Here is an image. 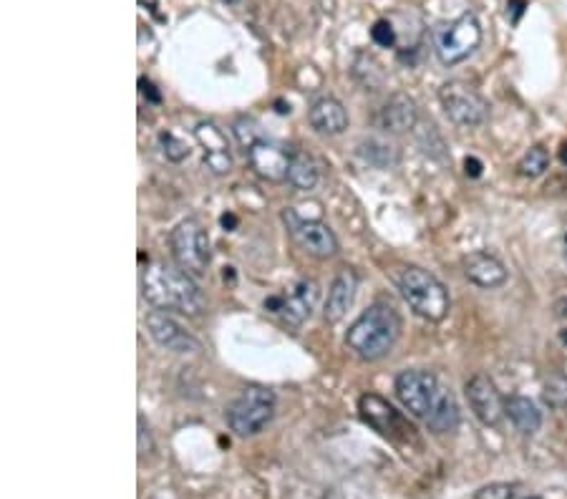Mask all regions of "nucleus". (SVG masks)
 <instances>
[{
    "label": "nucleus",
    "instance_id": "f257e3e1",
    "mask_svg": "<svg viewBox=\"0 0 567 499\" xmlns=\"http://www.w3.org/2000/svg\"><path fill=\"white\" fill-rule=\"evenodd\" d=\"M142 293L159 310H177L184 316H200L205 310L195 278L164 260H154L142 270Z\"/></svg>",
    "mask_w": 567,
    "mask_h": 499
},
{
    "label": "nucleus",
    "instance_id": "f03ea898",
    "mask_svg": "<svg viewBox=\"0 0 567 499\" xmlns=\"http://www.w3.org/2000/svg\"><path fill=\"white\" fill-rule=\"evenodd\" d=\"M401 336V318L394 305L373 303L353 321L346 333V346L363 361H378L396 346Z\"/></svg>",
    "mask_w": 567,
    "mask_h": 499
},
{
    "label": "nucleus",
    "instance_id": "7ed1b4c3",
    "mask_svg": "<svg viewBox=\"0 0 567 499\" xmlns=\"http://www.w3.org/2000/svg\"><path fill=\"white\" fill-rule=\"evenodd\" d=\"M396 285L401 290V298L409 303V308L414 310L416 316L426 318L431 323H439L447 318L452 300H449L447 285L441 283L434 273L409 265L399 273Z\"/></svg>",
    "mask_w": 567,
    "mask_h": 499
},
{
    "label": "nucleus",
    "instance_id": "20e7f679",
    "mask_svg": "<svg viewBox=\"0 0 567 499\" xmlns=\"http://www.w3.org/2000/svg\"><path fill=\"white\" fill-rule=\"evenodd\" d=\"M482 43V26L474 13H462L449 23H441L434 31V51L444 66H457L467 61Z\"/></svg>",
    "mask_w": 567,
    "mask_h": 499
},
{
    "label": "nucleus",
    "instance_id": "39448f33",
    "mask_svg": "<svg viewBox=\"0 0 567 499\" xmlns=\"http://www.w3.org/2000/svg\"><path fill=\"white\" fill-rule=\"evenodd\" d=\"M275 394L265 386H247L227 406V424L237 436H255L273 421Z\"/></svg>",
    "mask_w": 567,
    "mask_h": 499
},
{
    "label": "nucleus",
    "instance_id": "423d86ee",
    "mask_svg": "<svg viewBox=\"0 0 567 499\" xmlns=\"http://www.w3.org/2000/svg\"><path fill=\"white\" fill-rule=\"evenodd\" d=\"M169 247L179 268L192 278H202L210 268V237L197 220H182L169 235Z\"/></svg>",
    "mask_w": 567,
    "mask_h": 499
},
{
    "label": "nucleus",
    "instance_id": "0eeeda50",
    "mask_svg": "<svg viewBox=\"0 0 567 499\" xmlns=\"http://www.w3.org/2000/svg\"><path fill=\"white\" fill-rule=\"evenodd\" d=\"M396 399L401 401L406 411L416 419H426L431 411L436 409V404L441 401V396L447 394V389H441L439 379H436L431 371H401L396 376Z\"/></svg>",
    "mask_w": 567,
    "mask_h": 499
},
{
    "label": "nucleus",
    "instance_id": "6e6552de",
    "mask_svg": "<svg viewBox=\"0 0 567 499\" xmlns=\"http://www.w3.org/2000/svg\"><path fill=\"white\" fill-rule=\"evenodd\" d=\"M441 109L457 127H479L489 116V106L477 91L464 81H449L439 89Z\"/></svg>",
    "mask_w": 567,
    "mask_h": 499
},
{
    "label": "nucleus",
    "instance_id": "1a4fd4ad",
    "mask_svg": "<svg viewBox=\"0 0 567 499\" xmlns=\"http://www.w3.org/2000/svg\"><path fill=\"white\" fill-rule=\"evenodd\" d=\"M315 300H318V283L310 278H300L280 295H270L265 300V310L275 313L288 326H303L313 316Z\"/></svg>",
    "mask_w": 567,
    "mask_h": 499
},
{
    "label": "nucleus",
    "instance_id": "9d476101",
    "mask_svg": "<svg viewBox=\"0 0 567 499\" xmlns=\"http://www.w3.org/2000/svg\"><path fill=\"white\" fill-rule=\"evenodd\" d=\"M283 220L300 250H305L308 255L318 260H328L338 253V240L326 222L303 220V217L295 215V210H285Z\"/></svg>",
    "mask_w": 567,
    "mask_h": 499
},
{
    "label": "nucleus",
    "instance_id": "9b49d317",
    "mask_svg": "<svg viewBox=\"0 0 567 499\" xmlns=\"http://www.w3.org/2000/svg\"><path fill=\"white\" fill-rule=\"evenodd\" d=\"M358 414L366 421L371 429H376L378 434L386 436V439H394V442H404L411 436V426L406 424L404 416L378 394H363L358 399Z\"/></svg>",
    "mask_w": 567,
    "mask_h": 499
},
{
    "label": "nucleus",
    "instance_id": "f8f14e48",
    "mask_svg": "<svg viewBox=\"0 0 567 499\" xmlns=\"http://www.w3.org/2000/svg\"><path fill=\"white\" fill-rule=\"evenodd\" d=\"M245 154L258 177L268 179V182H285L295 152L290 147H285V144L275 142V139L260 137Z\"/></svg>",
    "mask_w": 567,
    "mask_h": 499
},
{
    "label": "nucleus",
    "instance_id": "ddd939ff",
    "mask_svg": "<svg viewBox=\"0 0 567 499\" xmlns=\"http://www.w3.org/2000/svg\"><path fill=\"white\" fill-rule=\"evenodd\" d=\"M464 394H467L469 409L474 411V416H477L484 426H499V421L507 416L504 414V399L499 396L494 381L489 379V376H484V373H477V376H472V379L467 381Z\"/></svg>",
    "mask_w": 567,
    "mask_h": 499
},
{
    "label": "nucleus",
    "instance_id": "4468645a",
    "mask_svg": "<svg viewBox=\"0 0 567 499\" xmlns=\"http://www.w3.org/2000/svg\"><path fill=\"white\" fill-rule=\"evenodd\" d=\"M147 328L152 333L154 341L159 343L162 348L172 353H200L202 343L197 341L195 336L189 331H184L172 316L162 313V310H154L147 316Z\"/></svg>",
    "mask_w": 567,
    "mask_h": 499
},
{
    "label": "nucleus",
    "instance_id": "2eb2a0df",
    "mask_svg": "<svg viewBox=\"0 0 567 499\" xmlns=\"http://www.w3.org/2000/svg\"><path fill=\"white\" fill-rule=\"evenodd\" d=\"M195 139L200 142L205 152V167L212 174H230L232 172V154L227 144L225 132L212 121H200L195 127Z\"/></svg>",
    "mask_w": 567,
    "mask_h": 499
},
{
    "label": "nucleus",
    "instance_id": "dca6fc26",
    "mask_svg": "<svg viewBox=\"0 0 567 499\" xmlns=\"http://www.w3.org/2000/svg\"><path fill=\"white\" fill-rule=\"evenodd\" d=\"M462 265H464V275H467L469 283H474L477 288H484V290L502 288V285L507 283V278H510V273H507L502 260L494 258V255H489V253H484V250L464 255Z\"/></svg>",
    "mask_w": 567,
    "mask_h": 499
},
{
    "label": "nucleus",
    "instance_id": "f3484780",
    "mask_svg": "<svg viewBox=\"0 0 567 499\" xmlns=\"http://www.w3.org/2000/svg\"><path fill=\"white\" fill-rule=\"evenodd\" d=\"M416 121H419V109L416 101L406 94H394L384 109L378 111V127L389 134L409 132L416 127Z\"/></svg>",
    "mask_w": 567,
    "mask_h": 499
},
{
    "label": "nucleus",
    "instance_id": "a211bd4d",
    "mask_svg": "<svg viewBox=\"0 0 567 499\" xmlns=\"http://www.w3.org/2000/svg\"><path fill=\"white\" fill-rule=\"evenodd\" d=\"M310 127L318 134H328V137H336L348 129V111L333 96H323V99L315 101L308 111Z\"/></svg>",
    "mask_w": 567,
    "mask_h": 499
},
{
    "label": "nucleus",
    "instance_id": "6ab92c4d",
    "mask_svg": "<svg viewBox=\"0 0 567 499\" xmlns=\"http://www.w3.org/2000/svg\"><path fill=\"white\" fill-rule=\"evenodd\" d=\"M356 288H358L356 273L348 268L338 270V275L331 283V290H328L326 310H323V316H326L328 323H338L346 318L348 308H351L353 298H356Z\"/></svg>",
    "mask_w": 567,
    "mask_h": 499
},
{
    "label": "nucleus",
    "instance_id": "aec40b11",
    "mask_svg": "<svg viewBox=\"0 0 567 499\" xmlns=\"http://www.w3.org/2000/svg\"><path fill=\"white\" fill-rule=\"evenodd\" d=\"M504 414L515 424V429L520 431V434H535L542 426L540 409H537L535 401L527 399V396H510V399H504Z\"/></svg>",
    "mask_w": 567,
    "mask_h": 499
},
{
    "label": "nucleus",
    "instance_id": "412c9836",
    "mask_svg": "<svg viewBox=\"0 0 567 499\" xmlns=\"http://www.w3.org/2000/svg\"><path fill=\"white\" fill-rule=\"evenodd\" d=\"M459 419H462V416H459L457 401H454V396L447 391V394L441 396L439 404H436V409L431 411L424 421L434 434H449V431H457Z\"/></svg>",
    "mask_w": 567,
    "mask_h": 499
},
{
    "label": "nucleus",
    "instance_id": "4be33fe9",
    "mask_svg": "<svg viewBox=\"0 0 567 499\" xmlns=\"http://www.w3.org/2000/svg\"><path fill=\"white\" fill-rule=\"evenodd\" d=\"M288 182L293 190L300 192L313 190L315 184H318V164L313 162V157H308V154L303 152H295L293 162H290L288 169Z\"/></svg>",
    "mask_w": 567,
    "mask_h": 499
},
{
    "label": "nucleus",
    "instance_id": "5701e85b",
    "mask_svg": "<svg viewBox=\"0 0 567 499\" xmlns=\"http://www.w3.org/2000/svg\"><path fill=\"white\" fill-rule=\"evenodd\" d=\"M542 401H545V404L555 411L567 409V376L565 373H552V376H547L545 384H542Z\"/></svg>",
    "mask_w": 567,
    "mask_h": 499
},
{
    "label": "nucleus",
    "instance_id": "b1692460",
    "mask_svg": "<svg viewBox=\"0 0 567 499\" xmlns=\"http://www.w3.org/2000/svg\"><path fill=\"white\" fill-rule=\"evenodd\" d=\"M358 154H361L366 162L376 164V167H389V164L396 162V149L391 147V144L381 142V139H368V142H363Z\"/></svg>",
    "mask_w": 567,
    "mask_h": 499
},
{
    "label": "nucleus",
    "instance_id": "393cba45",
    "mask_svg": "<svg viewBox=\"0 0 567 499\" xmlns=\"http://www.w3.org/2000/svg\"><path fill=\"white\" fill-rule=\"evenodd\" d=\"M547 164H550V152H547L545 147H532L527 149L525 157L517 162V172L530 179L540 177V174H545Z\"/></svg>",
    "mask_w": 567,
    "mask_h": 499
},
{
    "label": "nucleus",
    "instance_id": "a878e982",
    "mask_svg": "<svg viewBox=\"0 0 567 499\" xmlns=\"http://www.w3.org/2000/svg\"><path fill=\"white\" fill-rule=\"evenodd\" d=\"M520 484L517 482H492L474 492V499H515Z\"/></svg>",
    "mask_w": 567,
    "mask_h": 499
},
{
    "label": "nucleus",
    "instance_id": "bb28decb",
    "mask_svg": "<svg viewBox=\"0 0 567 499\" xmlns=\"http://www.w3.org/2000/svg\"><path fill=\"white\" fill-rule=\"evenodd\" d=\"M232 129H235L237 142H240V147L245 149V152L252 147V144L258 142L260 137H263V132H260L258 124H255V121H252V119H247V116H242V119H237V121H235V127H232Z\"/></svg>",
    "mask_w": 567,
    "mask_h": 499
},
{
    "label": "nucleus",
    "instance_id": "cd10ccee",
    "mask_svg": "<svg viewBox=\"0 0 567 499\" xmlns=\"http://www.w3.org/2000/svg\"><path fill=\"white\" fill-rule=\"evenodd\" d=\"M159 144H162V149H164V157L169 159V162H182L184 157H189V149H187V144L184 142H179L174 134H169V132H164V134H159Z\"/></svg>",
    "mask_w": 567,
    "mask_h": 499
},
{
    "label": "nucleus",
    "instance_id": "c85d7f7f",
    "mask_svg": "<svg viewBox=\"0 0 567 499\" xmlns=\"http://www.w3.org/2000/svg\"><path fill=\"white\" fill-rule=\"evenodd\" d=\"M371 38H373V43H376V46L391 48L396 43V31H394V26L386 21V18H381V21L373 23Z\"/></svg>",
    "mask_w": 567,
    "mask_h": 499
},
{
    "label": "nucleus",
    "instance_id": "c756f323",
    "mask_svg": "<svg viewBox=\"0 0 567 499\" xmlns=\"http://www.w3.org/2000/svg\"><path fill=\"white\" fill-rule=\"evenodd\" d=\"M154 454V442H152V434H149V426L144 421V416L139 414V457H149Z\"/></svg>",
    "mask_w": 567,
    "mask_h": 499
},
{
    "label": "nucleus",
    "instance_id": "7c9ffc66",
    "mask_svg": "<svg viewBox=\"0 0 567 499\" xmlns=\"http://www.w3.org/2000/svg\"><path fill=\"white\" fill-rule=\"evenodd\" d=\"M139 86H142V94L147 96L149 101H152V104H159V101H162V94H159L157 89H154V84L152 81H147V79H139Z\"/></svg>",
    "mask_w": 567,
    "mask_h": 499
},
{
    "label": "nucleus",
    "instance_id": "2f4dec72",
    "mask_svg": "<svg viewBox=\"0 0 567 499\" xmlns=\"http://www.w3.org/2000/svg\"><path fill=\"white\" fill-rule=\"evenodd\" d=\"M555 316H557V321H562L567 326V298L557 300V303H555Z\"/></svg>",
    "mask_w": 567,
    "mask_h": 499
},
{
    "label": "nucleus",
    "instance_id": "473e14b6",
    "mask_svg": "<svg viewBox=\"0 0 567 499\" xmlns=\"http://www.w3.org/2000/svg\"><path fill=\"white\" fill-rule=\"evenodd\" d=\"M464 169H467L469 177H479V174H482V164H479V159H467V162H464Z\"/></svg>",
    "mask_w": 567,
    "mask_h": 499
},
{
    "label": "nucleus",
    "instance_id": "72a5a7b5",
    "mask_svg": "<svg viewBox=\"0 0 567 499\" xmlns=\"http://www.w3.org/2000/svg\"><path fill=\"white\" fill-rule=\"evenodd\" d=\"M507 8H512V13H515V16H512V21H520V16H522V11H525V0H510V3H507Z\"/></svg>",
    "mask_w": 567,
    "mask_h": 499
},
{
    "label": "nucleus",
    "instance_id": "f704fd0d",
    "mask_svg": "<svg viewBox=\"0 0 567 499\" xmlns=\"http://www.w3.org/2000/svg\"><path fill=\"white\" fill-rule=\"evenodd\" d=\"M222 225H225V227H235V225H237V217H235V215H222Z\"/></svg>",
    "mask_w": 567,
    "mask_h": 499
},
{
    "label": "nucleus",
    "instance_id": "c9c22d12",
    "mask_svg": "<svg viewBox=\"0 0 567 499\" xmlns=\"http://www.w3.org/2000/svg\"><path fill=\"white\" fill-rule=\"evenodd\" d=\"M560 162L567 167V142L560 147Z\"/></svg>",
    "mask_w": 567,
    "mask_h": 499
},
{
    "label": "nucleus",
    "instance_id": "e433bc0d",
    "mask_svg": "<svg viewBox=\"0 0 567 499\" xmlns=\"http://www.w3.org/2000/svg\"><path fill=\"white\" fill-rule=\"evenodd\" d=\"M562 250H565V260H567V235H565V242H562Z\"/></svg>",
    "mask_w": 567,
    "mask_h": 499
},
{
    "label": "nucleus",
    "instance_id": "4c0bfd02",
    "mask_svg": "<svg viewBox=\"0 0 567 499\" xmlns=\"http://www.w3.org/2000/svg\"><path fill=\"white\" fill-rule=\"evenodd\" d=\"M225 3H240V0H225Z\"/></svg>",
    "mask_w": 567,
    "mask_h": 499
},
{
    "label": "nucleus",
    "instance_id": "58836bf2",
    "mask_svg": "<svg viewBox=\"0 0 567 499\" xmlns=\"http://www.w3.org/2000/svg\"><path fill=\"white\" fill-rule=\"evenodd\" d=\"M527 499H542V497H527Z\"/></svg>",
    "mask_w": 567,
    "mask_h": 499
}]
</instances>
